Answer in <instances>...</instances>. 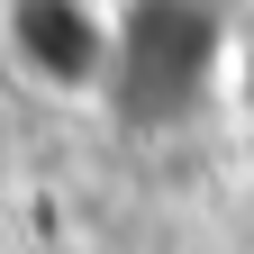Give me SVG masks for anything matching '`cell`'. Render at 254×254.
<instances>
[{
    "instance_id": "2",
    "label": "cell",
    "mask_w": 254,
    "mask_h": 254,
    "mask_svg": "<svg viewBox=\"0 0 254 254\" xmlns=\"http://www.w3.org/2000/svg\"><path fill=\"white\" fill-rule=\"evenodd\" d=\"M245 109H254V55H245Z\"/></svg>"
},
{
    "instance_id": "1",
    "label": "cell",
    "mask_w": 254,
    "mask_h": 254,
    "mask_svg": "<svg viewBox=\"0 0 254 254\" xmlns=\"http://www.w3.org/2000/svg\"><path fill=\"white\" fill-rule=\"evenodd\" d=\"M18 64L37 82H55V91H73V82H100V64H109V37L91 27L73 0H18Z\"/></svg>"
}]
</instances>
